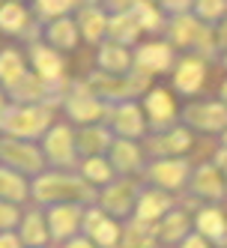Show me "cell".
Returning <instances> with one entry per match:
<instances>
[{
  "instance_id": "obj_1",
  "label": "cell",
  "mask_w": 227,
  "mask_h": 248,
  "mask_svg": "<svg viewBox=\"0 0 227 248\" xmlns=\"http://www.w3.org/2000/svg\"><path fill=\"white\" fill-rule=\"evenodd\" d=\"M75 221H78V212L72 206H60V209H54V216H51V224H54L57 236H69L72 227H75Z\"/></svg>"
},
{
  "instance_id": "obj_2",
  "label": "cell",
  "mask_w": 227,
  "mask_h": 248,
  "mask_svg": "<svg viewBox=\"0 0 227 248\" xmlns=\"http://www.w3.org/2000/svg\"><path fill=\"white\" fill-rule=\"evenodd\" d=\"M197 227L203 230L206 236H215V239H221V227H224V218L218 216L215 209H206V212H200V218H197Z\"/></svg>"
},
{
  "instance_id": "obj_3",
  "label": "cell",
  "mask_w": 227,
  "mask_h": 248,
  "mask_svg": "<svg viewBox=\"0 0 227 248\" xmlns=\"http://www.w3.org/2000/svg\"><path fill=\"white\" fill-rule=\"evenodd\" d=\"M162 206H165V201H162V198H147L141 212H144V216H159V212H162Z\"/></svg>"
},
{
  "instance_id": "obj_4",
  "label": "cell",
  "mask_w": 227,
  "mask_h": 248,
  "mask_svg": "<svg viewBox=\"0 0 227 248\" xmlns=\"http://www.w3.org/2000/svg\"><path fill=\"white\" fill-rule=\"evenodd\" d=\"M182 248H206V242L203 239H197V236H191V239H185V245Z\"/></svg>"
},
{
  "instance_id": "obj_5",
  "label": "cell",
  "mask_w": 227,
  "mask_h": 248,
  "mask_svg": "<svg viewBox=\"0 0 227 248\" xmlns=\"http://www.w3.org/2000/svg\"><path fill=\"white\" fill-rule=\"evenodd\" d=\"M69 248H90V245H87V242H72Z\"/></svg>"
}]
</instances>
